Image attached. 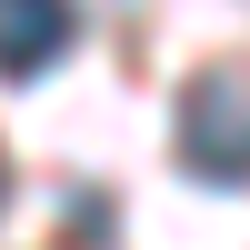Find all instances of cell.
Returning <instances> with one entry per match:
<instances>
[{"instance_id":"6da1fadb","label":"cell","mask_w":250,"mask_h":250,"mask_svg":"<svg viewBox=\"0 0 250 250\" xmlns=\"http://www.w3.org/2000/svg\"><path fill=\"white\" fill-rule=\"evenodd\" d=\"M180 160L210 190H240L250 180V70L240 60H220V70H200L180 90Z\"/></svg>"},{"instance_id":"7a4b0ae2","label":"cell","mask_w":250,"mask_h":250,"mask_svg":"<svg viewBox=\"0 0 250 250\" xmlns=\"http://www.w3.org/2000/svg\"><path fill=\"white\" fill-rule=\"evenodd\" d=\"M70 30H80L70 0H0V80H40L70 50Z\"/></svg>"},{"instance_id":"3957f363","label":"cell","mask_w":250,"mask_h":250,"mask_svg":"<svg viewBox=\"0 0 250 250\" xmlns=\"http://www.w3.org/2000/svg\"><path fill=\"white\" fill-rule=\"evenodd\" d=\"M0 200H10V160H0Z\"/></svg>"}]
</instances>
